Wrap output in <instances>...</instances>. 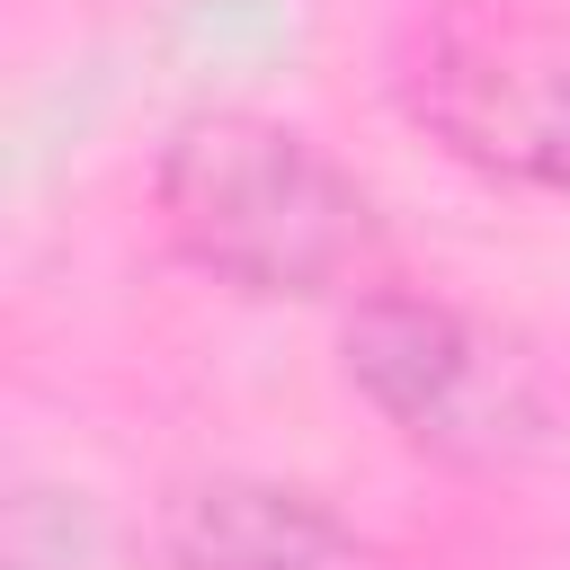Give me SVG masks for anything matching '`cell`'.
Returning a JSON list of instances; mask_svg holds the SVG:
<instances>
[{"label":"cell","instance_id":"2","mask_svg":"<svg viewBox=\"0 0 570 570\" xmlns=\"http://www.w3.org/2000/svg\"><path fill=\"white\" fill-rule=\"evenodd\" d=\"M392 98L472 178L570 205V9L419 0L392 27Z\"/></svg>","mask_w":570,"mask_h":570},{"label":"cell","instance_id":"1","mask_svg":"<svg viewBox=\"0 0 570 570\" xmlns=\"http://www.w3.org/2000/svg\"><path fill=\"white\" fill-rule=\"evenodd\" d=\"M151 214L196 276L258 303L347 294L383 249L365 178L330 160L303 125L258 107L187 116L151 160Z\"/></svg>","mask_w":570,"mask_h":570},{"label":"cell","instance_id":"4","mask_svg":"<svg viewBox=\"0 0 570 570\" xmlns=\"http://www.w3.org/2000/svg\"><path fill=\"white\" fill-rule=\"evenodd\" d=\"M169 570H374V543L303 481L276 472H205L160 508Z\"/></svg>","mask_w":570,"mask_h":570},{"label":"cell","instance_id":"3","mask_svg":"<svg viewBox=\"0 0 570 570\" xmlns=\"http://www.w3.org/2000/svg\"><path fill=\"white\" fill-rule=\"evenodd\" d=\"M338 374L410 454L454 472L525 463L552 436L534 356L428 285H365L338 321Z\"/></svg>","mask_w":570,"mask_h":570}]
</instances>
